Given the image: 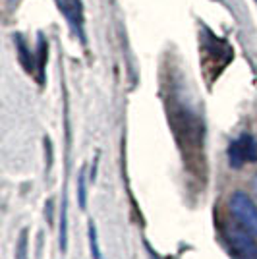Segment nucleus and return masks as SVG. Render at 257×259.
<instances>
[{"mask_svg":"<svg viewBox=\"0 0 257 259\" xmlns=\"http://www.w3.org/2000/svg\"><path fill=\"white\" fill-rule=\"evenodd\" d=\"M225 238L230 246V251L238 259H257V244L253 234L242 225H228L225 228Z\"/></svg>","mask_w":257,"mask_h":259,"instance_id":"obj_1","label":"nucleus"},{"mask_svg":"<svg viewBox=\"0 0 257 259\" xmlns=\"http://www.w3.org/2000/svg\"><path fill=\"white\" fill-rule=\"evenodd\" d=\"M230 213L236 219L238 225L249 230L257 236V205L251 201V197L244 192H236L230 197Z\"/></svg>","mask_w":257,"mask_h":259,"instance_id":"obj_2","label":"nucleus"},{"mask_svg":"<svg viewBox=\"0 0 257 259\" xmlns=\"http://www.w3.org/2000/svg\"><path fill=\"white\" fill-rule=\"evenodd\" d=\"M228 159L232 166H242L246 162H253L257 159V143L251 136H240L238 140H234L228 147Z\"/></svg>","mask_w":257,"mask_h":259,"instance_id":"obj_3","label":"nucleus"},{"mask_svg":"<svg viewBox=\"0 0 257 259\" xmlns=\"http://www.w3.org/2000/svg\"><path fill=\"white\" fill-rule=\"evenodd\" d=\"M89 236H91V249H93V253H95V257L99 259V244H97L95 227H93V225L89 227Z\"/></svg>","mask_w":257,"mask_h":259,"instance_id":"obj_4","label":"nucleus"},{"mask_svg":"<svg viewBox=\"0 0 257 259\" xmlns=\"http://www.w3.org/2000/svg\"><path fill=\"white\" fill-rule=\"evenodd\" d=\"M79 203L81 207H85V178H83V174L79 176Z\"/></svg>","mask_w":257,"mask_h":259,"instance_id":"obj_5","label":"nucleus"},{"mask_svg":"<svg viewBox=\"0 0 257 259\" xmlns=\"http://www.w3.org/2000/svg\"><path fill=\"white\" fill-rule=\"evenodd\" d=\"M255 2H257V0H255Z\"/></svg>","mask_w":257,"mask_h":259,"instance_id":"obj_6","label":"nucleus"}]
</instances>
